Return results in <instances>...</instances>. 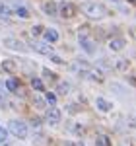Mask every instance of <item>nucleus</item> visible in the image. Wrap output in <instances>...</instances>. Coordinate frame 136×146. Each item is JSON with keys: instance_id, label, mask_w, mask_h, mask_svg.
Masks as SVG:
<instances>
[{"instance_id": "f257e3e1", "label": "nucleus", "mask_w": 136, "mask_h": 146, "mask_svg": "<svg viewBox=\"0 0 136 146\" xmlns=\"http://www.w3.org/2000/svg\"><path fill=\"white\" fill-rule=\"evenodd\" d=\"M82 12L88 18H91V20H101V18H105V14H107V10L103 8L101 4H97V2H84L82 4Z\"/></svg>"}, {"instance_id": "f03ea898", "label": "nucleus", "mask_w": 136, "mask_h": 146, "mask_svg": "<svg viewBox=\"0 0 136 146\" xmlns=\"http://www.w3.org/2000/svg\"><path fill=\"white\" fill-rule=\"evenodd\" d=\"M8 131H10L14 136H18V138H25L27 136V125L23 123V121H10L8 125Z\"/></svg>"}, {"instance_id": "7ed1b4c3", "label": "nucleus", "mask_w": 136, "mask_h": 146, "mask_svg": "<svg viewBox=\"0 0 136 146\" xmlns=\"http://www.w3.org/2000/svg\"><path fill=\"white\" fill-rule=\"evenodd\" d=\"M31 49H35V51H37V53H43V55H53V45H51V43H43V41H35L33 45H31Z\"/></svg>"}, {"instance_id": "20e7f679", "label": "nucleus", "mask_w": 136, "mask_h": 146, "mask_svg": "<svg viewBox=\"0 0 136 146\" xmlns=\"http://www.w3.org/2000/svg\"><path fill=\"white\" fill-rule=\"evenodd\" d=\"M58 12H60L62 18H72V16L76 14V6L70 4V2H62V4L58 6Z\"/></svg>"}, {"instance_id": "39448f33", "label": "nucleus", "mask_w": 136, "mask_h": 146, "mask_svg": "<svg viewBox=\"0 0 136 146\" xmlns=\"http://www.w3.org/2000/svg\"><path fill=\"white\" fill-rule=\"evenodd\" d=\"M45 117H47V121H49V123L57 125L58 121H60V111H58L57 107H49L47 113H45Z\"/></svg>"}, {"instance_id": "423d86ee", "label": "nucleus", "mask_w": 136, "mask_h": 146, "mask_svg": "<svg viewBox=\"0 0 136 146\" xmlns=\"http://www.w3.org/2000/svg\"><path fill=\"white\" fill-rule=\"evenodd\" d=\"M125 45H126L125 37H119V35L109 41V49H111V51H121V49H125Z\"/></svg>"}, {"instance_id": "0eeeda50", "label": "nucleus", "mask_w": 136, "mask_h": 146, "mask_svg": "<svg viewBox=\"0 0 136 146\" xmlns=\"http://www.w3.org/2000/svg\"><path fill=\"white\" fill-rule=\"evenodd\" d=\"M80 45H82V49H84L86 53H93V51H95L93 41H91L90 37H86V35H82V37H80Z\"/></svg>"}, {"instance_id": "6e6552de", "label": "nucleus", "mask_w": 136, "mask_h": 146, "mask_svg": "<svg viewBox=\"0 0 136 146\" xmlns=\"http://www.w3.org/2000/svg\"><path fill=\"white\" fill-rule=\"evenodd\" d=\"M4 45L8 47V49H14V51H25V47L22 45V41H18V39H12V37L4 39Z\"/></svg>"}, {"instance_id": "1a4fd4ad", "label": "nucleus", "mask_w": 136, "mask_h": 146, "mask_svg": "<svg viewBox=\"0 0 136 146\" xmlns=\"http://www.w3.org/2000/svg\"><path fill=\"white\" fill-rule=\"evenodd\" d=\"M2 70H4V72H8V74H14V72L18 70V64H16V60H12V58L4 60V62H2Z\"/></svg>"}, {"instance_id": "9d476101", "label": "nucleus", "mask_w": 136, "mask_h": 146, "mask_svg": "<svg viewBox=\"0 0 136 146\" xmlns=\"http://www.w3.org/2000/svg\"><path fill=\"white\" fill-rule=\"evenodd\" d=\"M43 35H45L47 43H55V41H58V31H57V29H53V27L45 29V31H43Z\"/></svg>"}, {"instance_id": "9b49d317", "label": "nucleus", "mask_w": 136, "mask_h": 146, "mask_svg": "<svg viewBox=\"0 0 136 146\" xmlns=\"http://www.w3.org/2000/svg\"><path fill=\"white\" fill-rule=\"evenodd\" d=\"M95 105H97V109H101V111H111V109H113V103H109V101L103 100V98H97V100H95Z\"/></svg>"}, {"instance_id": "f8f14e48", "label": "nucleus", "mask_w": 136, "mask_h": 146, "mask_svg": "<svg viewBox=\"0 0 136 146\" xmlns=\"http://www.w3.org/2000/svg\"><path fill=\"white\" fill-rule=\"evenodd\" d=\"M43 10H45L47 16H55V14H57V4H55L53 0H47L45 4H43Z\"/></svg>"}, {"instance_id": "ddd939ff", "label": "nucleus", "mask_w": 136, "mask_h": 146, "mask_svg": "<svg viewBox=\"0 0 136 146\" xmlns=\"http://www.w3.org/2000/svg\"><path fill=\"white\" fill-rule=\"evenodd\" d=\"M6 90L8 92H18L20 90V82L16 78H8L6 80Z\"/></svg>"}, {"instance_id": "4468645a", "label": "nucleus", "mask_w": 136, "mask_h": 146, "mask_svg": "<svg viewBox=\"0 0 136 146\" xmlns=\"http://www.w3.org/2000/svg\"><path fill=\"white\" fill-rule=\"evenodd\" d=\"M57 90H58V94H62V96H66L68 92H70V84L68 82H60L57 86Z\"/></svg>"}, {"instance_id": "2eb2a0df", "label": "nucleus", "mask_w": 136, "mask_h": 146, "mask_svg": "<svg viewBox=\"0 0 136 146\" xmlns=\"http://www.w3.org/2000/svg\"><path fill=\"white\" fill-rule=\"evenodd\" d=\"M31 86H33V90H37V92L45 90V86H43V82H41L39 78H31Z\"/></svg>"}, {"instance_id": "dca6fc26", "label": "nucleus", "mask_w": 136, "mask_h": 146, "mask_svg": "<svg viewBox=\"0 0 136 146\" xmlns=\"http://www.w3.org/2000/svg\"><path fill=\"white\" fill-rule=\"evenodd\" d=\"M16 14H18L20 18H29V10H27L25 6H18V8H16Z\"/></svg>"}, {"instance_id": "f3484780", "label": "nucleus", "mask_w": 136, "mask_h": 146, "mask_svg": "<svg viewBox=\"0 0 136 146\" xmlns=\"http://www.w3.org/2000/svg\"><path fill=\"white\" fill-rule=\"evenodd\" d=\"M126 68H128V60H126V58H119V60H117V70L123 72V70H126Z\"/></svg>"}, {"instance_id": "a211bd4d", "label": "nucleus", "mask_w": 136, "mask_h": 146, "mask_svg": "<svg viewBox=\"0 0 136 146\" xmlns=\"http://www.w3.org/2000/svg\"><path fill=\"white\" fill-rule=\"evenodd\" d=\"M97 146H111V142H109V138L107 136H97Z\"/></svg>"}, {"instance_id": "6ab92c4d", "label": "nucleus", "mask_w": 136, "mask_h": 146, "mask_svg": "<svg viewBox=\"0 0 136 146\" xmlns=\"http://www.w3.org/2000/svg\"><path fill=\"white\" fill-rule=\"evenodd\" d=\"M8 14H10V8H8V4L0 2V16H8Z\"/></svg>"}, {"instance_id": "aec40b11", "label": "nucleus", "mask_w": 136, "mask_h": 146, "mask_svg": "<svg viewBox=\"0 0 136 146\" xmlns=\"http://www.w3.org/2000/svg\"><path fill=\"white\" fill-rule=\"evenodd\" d=\"M43 31H45L43 25H33V27H31V35H41Z\"/></svg>"}, {"instance_id": "412c9836", "label": "nucleus", "mask_w": 136, "mask_h": 146, "mask_svg": "<svg viewBox=\"0 0 136 146\" xmlns=\"http://www.w3.org/2000/svg\"><path fill=\"white\" fill-rule=\"evenodd\" d=\"M45 101H49V103H51V107H53V103H55V101H57V96H55V94H51V92H49V94H47V96H45Z\"/></svg>"}, {"instance_id": "4be33fe9", "label": "nucleus", "mask_w": 136, "mask_h": 146, "mask_svg": "<svg viewBox=\"0 0 136 146\" xmlns=\"http://www.w3.org/2000/svg\"><path fill=\"white\" fill-rule=\"evenodd\" d=\"M6 138H8V131H6L4 127H0V142H4Z\"/></svg>"}, {"instance_id": "5701e85b", "label": "nucleus", "mask_w": 136, "mask_h": 146, "mask_svg": "<svg viewBox=\"0 0 136 146\" xmlns=\"http://www.w3.org/2000/svg\"><path fill=\"white\" fill-rule=\"evenodd\" d=\"M43 74H45V78H49V80H57V76H55V72H51V70H43Z\"/></svg>"}, {"instance_id": "b1692460", "label": "nucleus", "mask_w": 136, "mask_h": 146, "mask_svg": "<svg viewBox=\"0 0 136 146\" xmlns=\"http://www.w3.org/2000/svg\"><path fill=\"white\" fill-rule=\"evenodd\" d=\"M35 107H45V100L43 98H35Z\"/></svg>"}, {"instance_id": "393cba45", "label": "nucleus", "mask_w": 136, "mask_h": 146, "mask_svg": "<svg viewBox=\"0 0 136 146\" xmlns=\"http://www.w3.org/2000/svg\"><path fill=\"white\" fill-rule=\"evenodd\" d=\"M51 60H53V62H57V64H60V62H62V58H60L58 55H51Z\"/></svg>"}, {"instance_id": "a878e982", "label": "nucleus", "mask_w": 136, "mask_h": 146, "mask_svg": "<svg viewBox=\"0 0 136 146\" xmlns=\"http://www.w3.org/2000/svg\"><path fill=\"white\" fill-rule=\"evenodd\" d=\"M130 84H134V86H136V78H134V76H130Z\"/></svg>"}, {"instance_id": "bb28decb", "label": "nucleus", "mask_w": 136, "mask_h": 146, "mask_svg": "<svg viewBox=\"0 0 136 146\" xmlns=\"http://www.w3.org/2000/svg\"><path fill=\"white\" fill-rule=\"evenodd\" d=\"M130 2H136V0H130Z\"/></svg>"}]
</instances>
